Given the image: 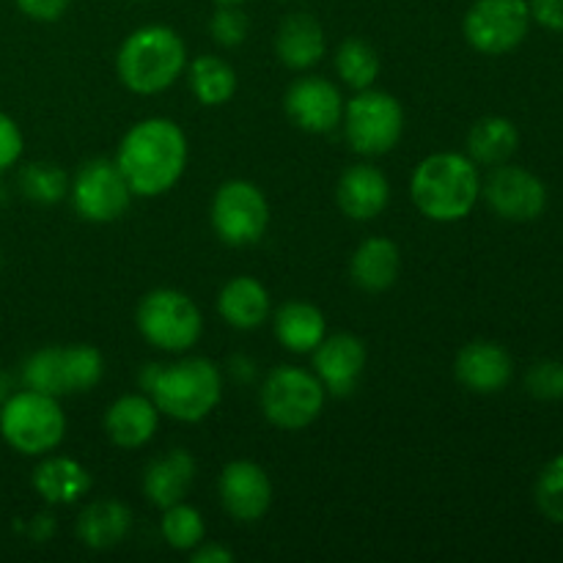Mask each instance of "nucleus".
I'll list each match as a JSON object with an SVG mask.
<instances>
[{
  "mask_svg": "<svg viewBox=\"0 0 563 563\" xmlns=\"http://www.w3.org/2000/svg\"><path fill=\"white\" fill-rule=\"evenodd\" d=\"M187 157L190 148L181 126L163 115H152L126 130L115 152V165L135 196L157 198L179 185Z\"/></svg>",
  "mask_w": 563,
  "mask_h": 563,
  "instance_id": "nucleus-1",
  "label": "nucleus"
},
{
  "mask_svg": "<svg viewBox=\"0 0 563 563\" xmlns=\"http://www.w3.org/2000/svg\"><path fill=\"white\" fill-rule=\"evenodd\" d=\"M141 388L157 405L159 416L179 423H198L218 410L223 399V374L207 357L146 363L141 372Z\"/></svg>",
  "mask_w": 563,
  "mask_h": 563,
  "instance_id": "nucleus-2",
  "label": "nucleus"
},
{
  "mask_svg": "<svg viewBox=\"0 0 563 563\" xmlns=\"http://www.w3.org/2000/svg\"><path fill=\"white\" fill-rule=\"evenodd\" d=\"M482 176L467 154L434 152L418 163L410 179V198L418 212L434 223H456L476 209Z\"/></svg>",
  "mask_w": 563,
  "mask_h": 563,
  "instance_id": "nucleus-3",
  "label": "nucleus"
},
{
  "mask_svg": "<svg viewBox=\"0 0 563 563\" xmlns=\"http://www.w3.org/2000/svg\"><path fill=\"white\" fill-rule=\"evenodd\" d=\"M187 69V47L168 25H143L121 42L115 75L121 86L141 97H154L174 86Z\"/></svg>",
  "mask_w": 563,
  "mask_h": 563,
  "instance_id": "nucleus-4",
  "label": "nucleus"
},
{
  "mask_svg": "<svg viewBox=\"0 0 563 563\" xmlns=\"http://www.w3.org/2000/svg\"><path fill=\"white\" fill-rule=\"evenodd\" d=\"M0 438L22 456H44L66 438V412L55 396L16 390L0 401Z\"/></svg>",
  "mask_w": 563,
  "mask_h": 563,
  "instance_id": "nucleus-5",
  "label": "nucleus"
},
{
  "mask_svg": "<svg viewBox=\"0 0 563 563\" xmlns=\"http://www.w3.org/2000/svg\"><path fill=\"white\" fill-rule=\"evenodd\" d=\"M104 374V357L91 344L44 346L22 363L25 388L60 399V396L88 394Z\"/></svg>",
  "mask_w": 563,
  "mask_h": 563,
  "instance_id": "nucleus-6",
  "label": "nucleus"
},
{
  "mask_svg": "<svg viewBox=\"0 0 563 563\" xmlns=\"http://www.w3.org/2000/svg\"><path fill=\"white\" fill-rule=\"evenodd\" d=\"M135 324L148 344L170 355L192 350L203 333L201 308L179 289H154L143 295Z\"/></svg>",
  "mask_w": 563,
  "mask_h": 563,
  "instance_id": "nucleus-7",
  "label": "nucleus"
},
{
  "mask_svg": "<svg viewBox=\"0 0 563 563\" xmlns=\"http://www.w3.org/2000/svg\"><path fill=\"white\" fill-rule=\"evenodd\" d=\"M328 390L313 372L300 366H278L262 383V412L273 427L284 432L308 429L324 410Z\"/></svg>",
  "mask_w": 563,
  "mask_h": 563,
  "instance_id": "nucleus-8",
  "label": "nucleus"
},
{
  "mask_svg": "<svg viewBox=\"0 0 563 563\" xmlns=\"http://www.w3.org/2000/svg\"><path fill=\"white\" fill-rule=\"evenodd\" d=\"M344 135L363 157H383L399 146L405 135V108L388 91L363 88L344 104Z\"/></svg>",
  "mask_w": 563,
  "mask_h": 563,
  "instance_id": "nucleus-9",
  "label": "nucleus"
},
{
  "mask_svg": "<svg viewBox=\"0 0 563 563\" xmlns=\"http://www.w3.org/2000/svg\"><path fill=\"white\" fill-rule=\"evenodd\" d=\"M209 220L220 242L247 247L262 242L269 225V203L262 187L247 179H229L214 190Z\"/></svg>",
  "mask_w": 563,
  "mask_h": 563,
  "instance_id": "nucleus-10",
  "label": "nucleus"
},
{
  "mask_svg": "<svg viewBox=\"0 0 563 563\" xmlns=\"http://www.w3.org/2000/svg\"><path fill=\"white\" fill-rule=\"evenodd\" d=\"M135 192L126 185L115 159H86L69 179V201L77 218L88 223H113L124 218Z\"/></svg>",
  "mask_w": 563,
  "mask_h": 563,
  "instance_id": "nucleus-11",
  "label": "nucleus"
},
{
  "mask_svg": "<svg viewBox=\"0 0 563 563\" xmlns=\"http://www.w3.org/2000/svg\"><path fill=\"white\" fill-rule=\"evenodd\" d=\"M528 27V0H476L462 22L467 44L484 55L511 53L526 42Z\"/></svg>",
  "mask_w": 563,
  "mask_h": 563,
  "instance_id": "nucleus-12",
  "label": "nucleus"
},
{
  "mask_svg": "<svg viewBox=\"0 0 563 563\" xmlns=\"http://www.w3.org/2000/svg\"><path fill=\"white\" fill-rule=\"evenodd\" d=\"M482 196L487 198L489 209L498 218L526 223L537 220L548 207V190L542 179L533 176L531 170L517 168V165H495L487 181H482Z\"/></svg>",
  "mask_w": 563,
  "mask_h": 563,
  "instance_id": "nucleus-13",
  "label": "nucleus"
},
{
  "mask_svg": "<svg viewBox=\"0 0 563 563\" xmlns=\"http://www.w3.org/2000/svg\"><path fill=\"white\" fill-rule=\"evenodd\" d=\"M344 104L341 88L319 75H308L291 82L284 99L291 124L300 126L302 132H311V135H328L335 126H341Z\"/></svg>",
  "mask_w": 563,
  "mask_h": 563,
  "instance_id": "nucleus-14",
  "label": "nucleus"
},
{
  "mask_svg": "<svg viewBox=\"0 0 563 563\" xmlns=\"http://www.w3.org/2000/svg\"><path fill=\"white\" fill-rule=\"evenodd\" d=\"M220 504L236 522H258L273 504V482L267 471L251 460H234L223 467L218 482Z\"/></svg>",
  "mask_w": 563,
  "mask_h": 563,
  "instance_id": "nucleus-15",
  "label": "nucleus"
},
{
  "mask_svg": "<svg viewBox=\"0 0 563 563\" xmlns=\"http://www.w3.org/2000/svg\"><path fill=\"white\" fill-rule=\"evenodd\" d=\"M313 374L324 385L330 396H350L361 385L363 372H366L368 352L357 335L335 333L324 335L322 344L311 352Z\"/></svg>",
  "mask_w": 563,
  "mask_h": 563,
  "instance_id": "nucleus-16",
  "label": "nucleus"
},
{
  "mask_svg": "<svg viewBox=\"0 0 563 563\" xmlns=\"http://www.w3.org/2000/svg\"><path fill=\"white\" fill-rule=\"evenodd\" d=\"M454 374L471 394H500L511 383L515 363L495 341H471L456 352Z\"/></svg>",
  "mask_w": 563,
  "mask_h": 563,
  "instance_id": "nucleus-17",
  "label": "nucleus"
},
{
  "mask_svg": "<svg viewBox=\"0 0 563 563\" xmlns=\"http://www.w3.org/2000/svg\"><path fill=\"white\" fill-rule=\"evenodd\" d=\"M335 201L350 220L379 218L390 203V181L379 168L368 163L350 165L335 185Z\"/></svg>",
  "mask_w": 563,
  "mask_h": 563,
  "instance_id": "nucleus-18",
  "label": "nucleus"
},
{
  "mask_svg": "<svg viewBox=\"0 0 563 563\" xmlns=\"http://www.w3.org/2000/svg\"><path fill=\"white\" fill-rule=\"evenodd\" d=\"M159 410L146 394H126L104 412V432L119 449H143L157 434Z\"/></svg>",
  "mask_w": 563,
  "mask_h": 563,
  "instance_id": "nucleus-19",
  "label": "nucleus"
},
{
  "mask_svg": "<svg viewBox=\"0 0 563 563\" xmlns=\"http://www.w3.org/2000/svg\"><path fill=\"white\" fill-rule=\"evenodd\" d=\"M196 460L190 451L170 449L163 456L148 462L143 471V495L152 500L157 509H168V506L179 504L187 498L196 482Z\"/></svg>",
  "mask_w": 563,
  "mask_h": 563,
  "instance_id": "nucleus-20",
  "label": "nucleus"
},
{
  "mask_svg": "<svg viewBox=\"0 0 563 563\" xmlns=\"http://www.w3.org/2000/svg\"><path fill=\"white\" fill-rule=\"evenodd\" d=\"M401 253L399 245L388 236H368L352 253L350 275L352 284L366 295H383L399 280Z\"/></svg>",
  "mask_w": 563,
  "mask_h": 563,
  "instance_id": "nucleus-21",
  "label": "nucleus"
},
{
  "mask_svg": "<svg viewBox=\"0 0 563 563\" xmlns=\"http://www.w3.org/2000/svg\"><path fill=\"white\" fill-rule=\"evenodd\" d=\"M324 49H328L324 27L319 25L317 16L302 14V11L286 16L275 33V55L280 64L295 71L313 69L324 58Z\"/></svg>",
  "mask_w": 563,
  "mask_h": 563,
  "instance_id": "nucleus-22",
  "label": "nucleus"
},
{
  "mask_svg": "<svg viewBox=\"0 0 563 563\" xmlns=\"http://www.w3.org/2000/svg\"><path fill=\"white\" fill-rule=\"evenodd\" d=\"M218 311L223 322L234 330H256L269 319L273 302L262 280L251 275H236L220 289Z\"/></svg>",
  "mask_w": 563,
  "mask_h": 563,
  "instance_id": "nucleus-23",
  "label": "nucleus"
},
{
  "mask_svg": "<svg viewBox=\"0 0 563 563\" xmlns=\"http://www.w3.org/2000/svg\"><path fill=\"white\" fill-rule=\"evenodd\" d=\"M275 339L295 355H311L328 335V319L322 308L308 300H289L273 313Z\"/></svg>",
  "mask_w": 563,
  "mask_h": 563,
  "instance_id": "nucleus-24",
  "label": "nucleus"
},
{
  "mask_svg": "<svg viewBox=\"0 0 563 563\" xmlns=\"http://www.w3.org/2000/svg\"><path fill=\"white\" fill-rule=\"evenodd\" d=\"M132 511L115 498H102L88 504L77 517V539L88 550H113L130 537Z\"/></svg>",
  "mask_w": 563,
  "mask_h": 563,
  "instance_id": "nucleus-25",
  "label": "nucleus"
},
{
  "mask_svg": "<svg viewBox=\"0 0 563 563\" xmlns=\"http://www.w3.org/2000/svg\"><path fill=\"white\" fill-rule=\"evenodd\" d=\"M33 489L49 506H71L91 489V473L69 456H47L33 471Z\"/></svg>",
  "mask_w": 563,
  "mask_h": 563,
  "instance_id": "nucleus-26",
  "label": "nucleus"
},
{
  "mask_svg": "<svg viewBox=\"0 0 563 563\" xmlns=\"http://www.w3.org/2000/svg\"><path fill=\"white\" fill-rule=\"evenodd\" d=\"M520 146V132L515 121L504 115H487L478 119L467 132V157L476 165H504Z\"/></svg>",
  "mask_w": 563,
  "mask_h": 563,
  "instance_id": "nucleus-27",
  "label": "nucleus"
},
{
  "mask_svg": "<svg viewBox=\"0 0 563 563\" xmlns=\"http://www.w3.org/2000/svg\"><path fill=\"white\" fill-rule=\"evenodd\" d=\"M187 77H190V91L196 93L203 108H220V104L231 102L236 86H240L234 66L218 55H198L187 69Z\"/></svg>",
  "mask_w": 563,
  "mask_h": 563,
  "instance_id": "nucleus-28",
  "label": "nucleus"
},
{
  "mask_svg": "<svg viewBox=\"0 0 563 563\" xmlns=\"http://www.w3.org/2000/svg\"><path fill=\"white\" fill-rule=\"evenodd\" d=\"M379 69V55L363 38H344L335 49V71H339L341 82L350 86L352 91H363V88H372L377 82Z\"/></svg>",
  "mask_w": 563,
  "mask_h": 563,
  "instance_id": "nucleus-29",
  "label": "nucleus"
},
{
  "mask_svg": "<svg viewBox=\"0 0 563 563\" xmlns=\"http://www.w3.org/2000/svg\"><path fill=\"white\" fill-rule=\"evenodd\" d=\"M20 192L33 203H42V207H53V203L64 201L69 196V176L60 165L47 163V159H38V163H27L20 170Z\"/></svg>",
  "mask_w": 563,
  "mask_h": 563,
  "instance_id": "nucleus-30",
  "label": "nucleus"
},
{
  "mask_svg": "<svg viewBox=\"0 0 563 563\" xmlns=\"http://www.w3.org/2000/svg\"><path fill=\"white\" fill-rule=\"evenodd\" d=\"M159 533H163L165 544L179 553H190L207 537V522H203L201 511L187 506L185 500L163 509V520H159Z\"/></svg>",
  "mask_w": 563,
  "mask_h": 563,
  "instance_id": "nucleus-31",
  "label": "nucleus"
},
{
  "mask_svg": "<svg viewBox=\"0 0 563 563\" xmlns=\"http://www.w3.org/2000/svg\"><path fill=\"white\" fill-rule=\"evenodd\" d=\"M533 498H537L539 511H542L548 520L563 526V456H555V460L550 462V465H544V471L539 473Z\"/></svg>",
  "mask_w": 563,
  "mask_h": 563,
  "instance_id": "nucleus-32",
  "label": "nucleus"
},
{
  "mask_svg": "<svg viewBox=\"0 0 563 563\" xmlns=\"http://www.w3.org/2000/svg\"><path fill=\"white\" fill-rule=\"evenodd\" d=\"M251 33V22L240 5H218V11L209 20V36L220 47H240Z\"/></svg>",
  "mask_w": 563,
  "mask_h": 563,
  "instance_id": "nucleus-33",
  "label": "nucleus"
},
{
  "mask_svg": "<svg viewBox=\"0 0 563 563\" xmlns=\"http://www.w3.org/2000/svg\"><path fill=\"white\" fill-rule=\"evenodd\" d=\"M526 388L533 399L555 401L563 399V363L559 361H539L528 368Z\"/></svg>",
  "mask_w": 563,
  "mask_h": 563,
  "instance_id": "nucleus-34",
  "label": "nucleus"
},
{
  "mask_svg": "<svg viewBox=\"0 0 563 563\" xmlns=\"http://www.w3.org/2000/svg\"><path fill=\"white\" fill-rule=\"evenodd\" d=\"M22 148H25V137H22L20 124L0 110V174L20 163Z\"/></svg>",
  "mask_w": 563,
  "mask_h": 563,
  "instance_id": "nucleus-35",
  "label": "nucleus"
},
{
  "mask_svg": "<svg viewBox=\"0 0 563 563\" xmlns=\"http://www.w3.org/2000/svg\"><path fill=\"white\" fill-rule=\"evenodd\" d=\"M16 9L33 22H58L69 11L71 0H14Z\"/></svg>",
  "mask_w": 563,
  "mask_h": 563,
  "instance_id": "nucleus-36",
  "label": "nucleus"
},
{
  "mask_svg": "<svg viewBox=\"0 0 563 563\" xmlns=\"http://www.w3.org/2000/svg\"><path fill=\"white\" fill-rule=\"evenodd\" d=\"M531 20L548 31H563V0H531Z\"/></svg>",
  "mask_w": 563,
  "mask_h": 563,
  "instance_id": "nucleus-37",
  "label": "nucleus"
},
{
  "mask_svg": "<svg viewBox=\"0 0 563 563\" xmlns=\"http://www.w3.org/2000/svg\"><path fill=\"white\" fill-rule=\"evenodd\" d=\"M190 561L192 563H231L234 561V553L229 548L218 542H201L196 550H190Z\"/></svg>",
  "mask_w": 563,
  "mask_h": 563,
  "instance_id": "nucleus-38",
  "label": "nucleus"
},
{
  "mask_svg": "<svg viewBox=\"0 0 563 563\" xmlns=\"http://www.w3.org/2000/svg\"><path fill=\"white\" fill-rule=\"evenodd\" d=\"M53 531H55L53 515H38L31 520V537L38 539V542H44Z\"/></svg>",
  "mask_w": 563,
  "mask_h": 563,
  "instance_id": "nucleus-39",
  "label": "nucleus"
},
{
  "mask_svg": "<svg viewBox=\"0 0 563 563\" xmlns=\"http://www.w3.org/2000/svg\"><path fill=\"white\" fill-rule=\"evenodd\" d=\"M214 3H218V5H242L245 0H214Z\"/></svg>",
  "mask_w": 563,
  "mask_h": 563,
  "instance_id": "nucleus-40",
  "label": "nucleus"
},
{
  "mask_svg": "<svg viewBox=\"0 0 563 563\" xmlns=\"http://www.w3.org/2000/svg\"><path fill=\"white\" fill-rule=\"evenodd\" d=\"M0 267H3V253H0Z\"/></svg>",
  "mask_w": 563,
  "mask_h": 563,
  "instance_id": "nucleus-41",
  "label": "nucleus"
}]
</instances>
